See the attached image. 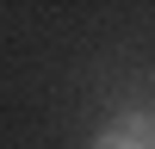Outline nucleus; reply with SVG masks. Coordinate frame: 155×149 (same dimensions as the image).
I'll use <instances>...</instances> for the list:
<instances>
[{
    "mask_svg": "<svg viewBox=\"0 0 155 149\" xmlns=\"http://www.w3.org/2000/svg\"><path fill=\"white\" fill-rule=\"evenodd\" d=\"M93 149H155V112H143V118H118V124H106V131L93 137Z\"/></svg>",
    "mask_w": 155,
    "mask_h": 149,
    "instance_id": "1",
    "label": "nucleus"
}]
</instances>
